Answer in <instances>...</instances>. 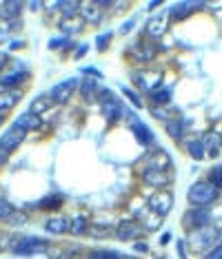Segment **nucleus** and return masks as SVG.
I'll return each mask as SVG.
<instances>
[{
    "instance_id": "obj_1",
    "label": "nucleus",
    "mask_w": 222,
    "mask_h": 259,
    "mask_svg": "<svg viewBox=\"0 0 222 259\" xmlns=\"http://www.w3.org/2000/svg\"><path fill=\"white\" fill-rule=\"evenodd\" d=\"M218 197H220V191L207 180H198L196 184H191L189 191H187L189 204L191 206H202V208H209L211 204H215Z\"/></svg>"
},
{
    "instance_id": "obj_2",
    "label": "nucleus",
    "mask_w": 222,
    "mask_h": 259,
    "mask_svg": "<svg viewBox=\"0 0 222 259\" xmlns=\"http://www.w3.org/2000/svg\"><path fill=\"white\" fill-rule=\"evenodd\" d=\"M51 248V241L45 237H33V235H20L16 237L11 252L18 257H33V255H43Z\"/></svg>"
},
{
    "instance_id": "obj_3",
    "label": "nucleus",
    "mask_w": 222,
    "mask_h": 259,
    "mask_svg": "<svg viewBox=\"0 0 222 259\" xmlns=\"http://www.w3.org/2000/svg\"><path fill=\"white\" fill-rule=\"evenodd\" d=\"M98 107H100V113L104 120H107V124H116L122 117V113H125V107H122L120 98H116V93L104 89V87H102L100 96H98Z\"/></svg>"
},
{
    "instance_id": "obj_4",
    "label": "nucleus",
    "mask_w": 222,
    "mask_h": 259,
    "mask_svg": "<svg viewBox=\"0 0 222 259\" xmlns=\"http://www.w3.org/2000/svg\"><path fill=\"white\" fill-rule=\"evenodd\" d=\"M211 208H202V206H191L189 210H184L182 220H180V224H182V228L187 233H196V231H202V228L211 226Z\"/></svg>"
},
{
    "instance_id": "obj_5",
    "label": "nucleus",
    "mask_w": 222,
    "mask_h": 259,
    "mask_svg": "<svg viewBox=\"0 0 222 259\" xmlns=\"http://www.w3.org/2000/svg\"><path fill=\"white\" fill-rule=\"evenodd\" d=\"M222 239V233L218 231V228H213V226H207V228H202V231H196V233H189L187 235V244L191 246L194 250L198 252H204V250H211L215 244Z\"/></svg>"
},
{
    "instance_id": "obj_6",
    "label": "nucleus",
    "mask_w": 222,
    "mask_h": 259,
    "mask_svg": "<svg viewBox=\"0 0 222 259\" xmlns=\"http://www.w3.org/2000/svg\"><path fill=\"white\" fill-rule=\"evenodd\" d=\"M140 180L156 191H167L173 184V173L171 168H140Z\"/></svg>"
},
{
    "instance_id": "obj_7",
    "label": "nucleus",
    "mask_w": 222,
    "mask_h": 259,
    "mask_svg": "<svg viewBox=\"0 0 222 259\" xmlns=\"http://www.w3.org/2000/svg\"><path fill=\"white\" fill-rule=\"evenodd\" d=\"M131 82L138 87L140 91H144L149 96L154 89H158V87L162 84V71H151V69H140V71L133 73L131 71Z\"/></svg>"
},
{
    "instance_id": "obj_8",
    "label": "nucleus",
    "mask_w": 222,
    "mask_h": 259,
    "mask_svg": "<svg viewBox=\"0 0 222 259\" xmlns=\"http://www.w3.org/2000/svg\"><path fill=\"white\" fill-rule=\"evenodd\" d=\"M144 233L147 231H144L142 224L138 220H122V222H118V226L114 228V237L118 241H138Z\"/></svg>"
},
{
    "instance_id": "obj_9",
    "label": "nucleus",
    "mask_w": 222,
    "mask_h": 259,
    "mask_svg": "<svg viewBox=\"0 0 222 259\" xmlns=\"http://www.w3.org/2000/svg\"><path fill=\"white\" fill-rule=\"evenodd\" d=\"M173 204H176V199H173L171 191H156V193H151V195L147 197V206L160 217H167L169 213H171Z\"/></svg>"
},
{
    "instance_id": "obj_10",
    "label": "nucleus",
    "mask_w": 222,
    "mask_h": 259,
    "mask_svg": "<svg viewBox=\"0 0 222 259\" xmlns=\"http://www.w3.org/2000/svg\"><path fill=\"white\" fill-rule=\"evenodd\" d=\"M204 7H207L204 3H191V0H182V3L171 5V7H169L165 14H167L169 22H182L184 18L194 16L196 11H200V9H204Z\"/></svg>"
},
{
    "instance_id": "obj_11",
    "label": "nucleus",
    "mask_w": 222,
    "mask_h": 259,
    "mask_svg": "<svg viewBox=\"0 0 222 259\" xmlns=\"http://www.w3.org/2000/svg\"><path fill=\"white\" fill-rule=\"evenodd\" d=\"M169 25H171V22H169L167 14H156V16H151V18L147 20V25H144V38L158 45V40H160L162 36H167Z\"/></svg>"
},
{
    "instance_id": "obj_12",
    "label": "nucleus",
    "mask_w": 222,
    "mask_h": 259,
    "mask_svg": "<svg viewBox=\"0 0 222 259\" xmlns=\"http://www.w3.org/2000/svg\"><path fill=\"white\" fill-rule=\"evenodd\" d=\"M129 51H131V58L136 62L140 64H149L151 60H156V56H158V51H160V47H158L156 42H151V40L147 38H142V40H138L133 47H129Z\"/></svg>"
},
{
    "instance_id": "obj_13",
    "label": "nucleus",
    "mask_w": 222,
    "mask_h": 259,
    "mask_svg": "<svg viewBox=\"0 0 222 259\" xmlns=\"http://www.w3.org/2000/svg\"><path fill=\"white\" fill-rule=\"evenodd\" d=\"M25 138L27 135L18 131L16 126H9V128H5L3 133H0V153H5V155H11L18 146L25 142Z\"/></svg>"
},
{
    "instance_id": "obj_14",
    "label": "nucleus",
    "mask_w": 222,
    "mask_h": 259,
    "mask_svg": "<svg viewBox=\"0 0 222 259\" xmlns=\"http://www.w3.org/2000/svg\"><path fill=\"white\" fill-rule=\"evenodd\" d=\"M78 87H80L78 80H76V78H69V80H65V82H58L54 89L49 91V96H51V100H54V104L62 107V104L69 102V98L73 96V91L78 89Z\"/></svg>"
},
{
    "instance_id": "obj_15",
    "label": "nucleus",
    "mask_w": 222,
    "mask_h": 259,
    "mask_svg": "<svg viewBox=\"0 0 222 259\" xmlns=\"http://www.w3.org/2000/svg\"><path fill=\"white\" fill-rule=\"evenodd\" d=\"M129 128H131V133H133V138H136V142L140 146H154L156 144V135L154 131L144 124L140 117L136 115H131V120H129Z\"/></svg>"
},
{
    "instance_id": "obj_16",
    "label": "nucleus",
    "mask_w": 222,
    "mask_h": 259,
    "mask_svg": "<svg viewBox=\"0 0 222 259\" xmlns=\"http://www.w3.org/2000/svg\"><path fill=\"white\" fill-rule=\"evenodd\" d=\"M11 126H16L18 131H22L25 135H29L31 131H38L40 126H43V120H40V115L31 113V111H22L20 115H16V120L11 122Z\"/></svg>"
},
{
    "instance_id": "obj_17",
    "label": "nucleus",
    "mask_w": 222,
    "mask_h": 259,
    "mask_svg": "<svg viewBox=\"0 0 222 259\" xmlns=\"http://www.w3.org/2000/svg\"><path fill=\"white\" fill-rule=\"evenodd\" d=\"M80 18L85 20V25H100L104 20V11L96 5V0H85V3H80Z\"/></svg>"
},
{
    "instance_id": "obj_18",
    "label": "nucleus",
    "mask_w": 222,
    "mask_h": 259,
    "mask_svg": "<svg viewBox=\"0 0 222 259\" xmlns=\"http://www.w3.org/2000/svg\"><path fill=\"white\" fill-rule=\"evenodd\" d=\"M27 78H29V71L25 67L16 69V71H5V73H0V87L3 89H18Z\"/></svg>"
},
{
    "instance_id": "obj_19",
    "label": "nucleus",
    "mask_w": 222,
    "mask_h": 259,
    "mask_svg": "<svg viewBox=\"0 0 222 259\" xmlns=\"http://www.w3.org/2000/svg\"><path fill=\"white\" fill-rule=\"evenodd\" d=\"M22 100V91L18 89H0V115H7Z\"/></svg>"
},
{
    "instance_id": "obj_20",
    "label": "nucleus",
    "mask_w": 222,
    "mask_h": 259,
    "mask_svg": "<svg viewBox=\"0 0 222 259\" xmlns=\"http://www.w3.org/2000/svg\"><path fill=\"white\" fill-rule=\"evenodd\" d=\"M71 228V217L67 215H54L45 222V231L51 235H67Z\"/></svg>"
},
{
    "instance_id": "obj_21",
    "label": "nucleus",
    "mask_w": 222,
    "mask_h": 259,
    "mask_svg": "<svg viewBox=\"0 0 222 259\" xmlns=\"http://www.w3.org/2000/svg\"><path fill=\"white\" fill-rule=\"evenodd\" d=\"M136 220L142 224V228L147 233H151V231H158V228L162 226V222H165V217H160L158 213H154L151 208H144V210H140V213L136 215Z\"/></svg>"
},
{
    "instance_id": "obj_22",
    "label": "nucleus",
    "mask_w": 222,
    "mask_h": 259,
    "mask_svg": "<svg viewBox=\"0 0 222 259\" xmlns=\"http://www.w3.org/2000/svg\"><path fill=\"white\" fill-rule=\"evenodd\" d=\"M204 151H207L209 157H218L222 151V133L220 131H207L202 138Z\"/></svg>"
},
{
    "instance_id": "obj_23",
    "label": "nucleus",
    "mask_w": 222,
    "mask_h": 259,
    "mask_svg": "<svg viewBox=\"0 0 222 259\" xmlns=\"http://www.w3.org/2000/svg\"><path fill=\"white\" fill-rule=\"evenodd\" d=\"M187 128H189V122L184 120V117H173V120H169L165 122V133L169 135V138H173V140H184V133H187Z\"/></svg>"
},
{
    "instance_id": "obj_24",
    "label": "nucleus",
    "mask_w": 222,
    "mask_h": 259,
    "mask_svg": "<svg viewBox=\"0 0 222 259\" xmlns=\"http://www.w3.org/2000/svg\"><path fill=\"white\" fill-rule=\"evenodd\" d=\"M22 7H25V5L18 3V0H9V3H3V5H0V20H5V22L20 20Z\"/></svg>"
},
{
    "instance_id": "obj_25",
    "label": "nucleus",
    "mask_w": 222,
    "mask_h": 259,
    "mask_svg": "<svg viewBox=\"0 0 222 259\" xmlns=\"http://www.w3.org/2000/svg\"><path fill=\"white\" fill-rule=\"evenodd\" d=\"M58 29L62 31V36L71 38V36H76V33H80L85 29V20L80 18V16H73V18H62V20H58Z\"/></svg>"
},
{
    "instance_id": "obj_26",
    "label": "nucleus",
    "mask_w": 222,
    "mask_h": 259,
    "mask_svg": "<svg viewBox=\"0 0 222 259\" xmlns=\"http://www.w3.org/2000/svg\"><path fill=\"white\" fill-rule=\"evenodd\" d=\"M144 160H147V164H144L147 168H171V155L165 153L162 149H156L151 155L144 157Z\"/></svg>"
},
{
    "instance_id": "obj_27",
    "label": "nucleus",
    "mask_w": 222,
    "mask_h": 259,
    "mask_svg": "<svg viewBox=\"0 0 222 259\" xmlns=\"http://www.w3.org/2000/svg\"><path fill=\"white\" fill-rule=\"evenodd\" d=\"M102 87H98V82L93 78H83L80 80V96H83L87 102H93V100H98L100 96Z\"/></svg>"
},
{
    "instance_id": "obj_28",
    "label": "nucleus",
    "mask_w": 222,
    "mask_h": 259,
    "mask_svg": "<svg viewBox=\"0 0 222 259\" xmlns=\"http://www.w3.org/2000/svg\"><path fill=\"white\" fill-rule=\"evenodd\" d=\"M184 151L191 155V160H196V162H204V157H207V151H204V144H202V140H187L184 142Z\"/></svg>"
},
{
    "instance_id": "obj_29",
    "label": "nucleus",
    "mask_w": 222,
    "mask_h": 259,
    "mask_svg": "<svg viewBox=\"0 0 222 259\" xmlns=\"http://www.w3.org/2000/svg\"><path fill=\"white\" fill-rule=\"evenodd\" d=\"M149 102L154 104V107H167V104L171 102V89L160 84L158 89H154L149 93Z\"/></svg>"
},
{
    "instance_id": "obj_30",
    "label": "nucleus",
    "mask_w": 222,
    "mask_h": 259,
    "mask_svg": "<svg viewBox=\"0 0 222 259\" xmlns=\"http://www.w3.org/2000/svg\"><path fill=\"white\" fill-rule=\"evenodd\" d=\"M149 111L156 120L162 122V124L169 120H173V117H178V109L173 107V104H167V107H149Z\"/></svg>"
},
{
    "instance_id": "obj_31",
    "label": "nucleus",
    "mask_w": 222,
    "mask_h": 259,
    "mask_svg": "<svg viewBox=\"0 0 222 259\" xmlns=\"http://www.w3.org/2000/svg\"><path fill=\"white\" fill-rule=\"evenodd\" d=\"M89 220H87L85 215H76L71 217V228H69V233L73 235V237H83V235H89Z\"/></svg>"
},
{
    "instance_id": "obj_32",
    "label": "nucleus",
    "mask_w": 222,
    "mask_h": 259,
    "mask_svg": "<svg viewBox=\"0 0 222 259\" xmlns=\"http://www.w3.org/2000/svg\"><path fill=\"white\" fill-rule=\"evenodd\" d=\"M51 104H54L51 96H49V93H47V96L43 93V96H38V98L31 100V104H29V111H31V113H36V115H40V113H45V111H49Z\"/></svg>"
},
{
    "instance_id": "obj_33",
    "label": "nucleus",
    "mask_w": 222,
    "mask_h": 259,
    "mask_svg": "<svg viewBox=\"0 0 222 259\" xmlns=\"http://www.w3.org/2000/svg\"><path fill=\"white\" fill-rule=\"evenodd\" d=\"M58 11H60V18H73L80 14V3L76 0H62L58 3Z\"/></svg>"
},
{
    "instance_id": "obj_34",
    "label": "nucleus",
    "mask_w": 222,
    "mask_h": 259,
    "mask_svg": "<svg viewBox=\"0 0 222 259\" xmlns=\"http://www.w3.org/2000/svg\"><path fill=\"white\" fill-rule=\"evenodd\" d=\"M62 202H65V195H60V193H54V195H47L45 199H40L38 206L45 210H56L58 206H62Z\"/></svg>"
},
{
    "instance_id": "obj_35",
    "label": "nucleus",
    "mask_w": 222,
    "mask_h": 259,
    "mask_svg": "<svg viewBox=\"0 0 222 259\" xmlns=\"http://www.w3.org/2000/svg\"><path fill=\"white\" fill-rule=\"evenodd\" d=\"M51 248L60 252V255L54 257V259H73V257L80 255V248H83V246H73L71 244V246H51Z\"/></svg>"
},
{
    "instance_id": "obj_36",
    "label": "nucleus",
    "mask_w": 222,
    "mask_h": 259,
    "mask_svg": "<svg viewBox=\"0 0 222 259\" xmlns=\"http://www.w3.org/2000/svg\"><path fill=\"white\" fill-rule=\"evenodd\" d=\"M49 49H65V51H69V49H76V45L67 36H58L54 40H49Z\"/></svg>"
},
{
    "instance_id": "obj_37",
    "label": "nucleus",
    "mask_w": 222,
    "mask_h": 259,
    "mask_svg": "<svg viewBox=\"0 0 222 259\" xmlns=\"http://www.w3.org/2000/svg\"><path fill=\"white\" fill-rule=\"evenodd\" d=\"M120 252L118 250H107V248H93L89 255H87V259H116Z\"/></svg>"
},
{
    "instance_id": "obj_38",
    "label": "nucleus",
    "mask_w": 222,
    "mask_h": 259,
    "mask_svg": "<svg viewBox=\"0 0 222 259\" xmlns=\"http://www.w3.org/2000/svg\"><path fill=\"white\" fill-rule=\"evenodd\" d=\"M207 182H211V184L222 193V166H220V164H218V166H213L207 173Z\"/></svg>"
},
{
    "instance_id": "obj_39",
    "label": "nucleus",
    "mask_w": 222,
    "mask_h": 259,
    "mask_svg": "<svg viewBox=\"0 0 222 259\" xmlns=\"http://www.w3.org/2000/svg\"><path fill=\"white\" fill-rule=\"evenodd\" d=\"M16 215V208L11 206L7 199H0V222H9Z\"/></svg>"
},
{
    "instance_id": "obj_40",
    "label": "nucleus",
    "mask_w": 222,
    "mask_h": 259,
    "mask_svg": "<svg viewBox=\"0 0 222 259\" xmlns=\"http://www.w3.org/2000/svg\"><path fill=\"white\" fill-rule=\"evenodd\" d=\"M89 235L93 239H107V237H114V231L109 226H93L89 228Z\"/></svg>"
},
{
    "instance_id": "obj_41",
    "label": "nucleus",
    "mask_w": 222,
    "mask_h": 259,
    "mask_svg": "<svg viewBox=\"0 0 222 259\" xmlns=\"http://www.w3.org/2000/svg\"><path fill=\"white\" fill-rule=\"evenodd\" d=\"M122 93H125V98L129 100V102H131L136 109H142V107H144V104H142V98H140L133 89H129V87H122Z\"/></svg>"
},
{
    "instance_id": "obj_42",
    "label": "nucleus",
    "mask_w": 222,
    "mask_h": 259,
    "mask_svg": "<svg viewBox=\"0 0 222 259\" xmlns=\"http://www.w3.org/2000/svg\"><path fill=\"white\" fill-rule=\"evenodd\" d=\"M111 40H114V33H111V31H107V33H100V36L96 38V49H98V51H104V49H107V47H109Z\"/></svg>"
},
{
    "instance_id": "obj_43",
    "label": "nucleus",
    "mask_w": 222,
    "mask_h": 259,
    "mask_svg": "<svg viewBox=\"0 0 222 259\" xmlns=\"http://www.w3.org/2000/svg\"><path fill=\"white\" fill-rule=\"evenodd\" d=\"M202 259H222V239H220L218 244H215V246H213V248L209 250V252H204Z\"/></svg>"
},
{
    "instance_id": "obj_44",
    "label": "nucleus",
    "mask_w": 222,
    "mask_h": 259,
    "mask_svg": "<svg viewBox=\"0 0 222 259\" xmlns=\"http://www.w3.org/2000/svg\"><path fill=\"white\" fill-rule=\"evenodd\" d=\"M80 71H83L85 75H89V78H102V73L98 71L96 67H85V69H80Z\"/></svg>"
},
{
    "instance_id": "obj_45",
    "label": "nucleus",
    "mask_w": 222,
    "mask_h": 259,
    "mask_svg": "<svg viewBox=\"0 0 222 259\" xmlns=\"http://www.w3.org/2000/svg\"><path fill=\"white\" fill-rule=\"evenodd\" d=\"M187 241L184 239H178V257L180 259H189V255H187Z\"/></svg>"
},
{
    "instance_id": "obj_46",
    "label": "nucleus",
    "mask_w": 222,
    "mask_h": 259,
    "mask_svg": "<svg viewBox=\"0 0 222 259\" xmlns=\"http://www.w3.org/2000/svg\"><path fill=\"white\" fill-rule=\"evenodd\" d=\"M133 250L140 252V255H144V252H149V246L144 244V241H133Z\"/></svg>"
},
{
    "instance_id": "obj_47",
    "label": "nucleus",
    "mask_w": 222,
    "mask_h": 259,
    "mask_svg": "<svg viewBox=\"0 0 222 259\" xmlns=\"http://www.w3.org/2000/svg\"><path fill=\"white\" fill-rule=\"evenodd\" d=\"M87 51H89V47H87V45L76 47V54H73V58H76V60H80V58H85V56H87Z\"/></svg>"
},
{
    "instance_id": "obj_48",
    "label": "nucleus",
    "mask_w": 222,
    "mask_h": 259,
    "mask_svg": "<svg viewBox=\"0 0 222 259\" xmlns=\"http://www.w3.org/2000/svg\"><path fill=\"white\" fill-rule=\"evenodd\" d=\"M133 27H136V18H129V20L125 22V25H122V29H120V31H122V33H129Z\"/></svg>"
},
{
    "instance_id": "obj_49",
    "label": "nucleus",
    "mask_w": 222,
    "mask_h": 259,
    "mask_svg": "<svg viewBox=\"0 0 222 259\" xmlns=\"http://www.w3.org/2000/svg\"><path fill=\"white\" fill-rule=\"evenodd\" d=\"M9 62V54H5V51H0V71L5 69V64Z\"/></svg>"
},
{
    "instance_id": "obj_50",
    "label": "nucleus",
    "mask_w": 222,
    "mask_h": 259,
    "mask_svg": "<svg viewBox=\"0 0 222 259\" xmlns=\"http://www.w3.org/2000/svg\"><path fill=\"white\" fill-rule=\"evenodd\" d=\"M171 239H173V235H171V233H165V235H162V237H160V244L165 246V244H169V241H171Z\"/></svg>"
},
{
    "instance_id": "obj_51",
    "label": "nucleus",
    "mask_w": 222,
    "mask_h": 259,
    "mask_svg": "<svg viewBox=\"0 0 222 259\" xmlns=\"http://www.w3.org/2000/svg\"><path fill=\"white\" fill-rule=\"evenodd\" d=\"M162 7V0H156V3H149V11H154V9H160Z\"/></svg>"
},
{
    "instance_id": "obj_52",
    "label": "nucleus",
    "mask_w": 222,
    "mask_h": 259,
    "mask_svg": "<svg viewBox=\"0 0 222 259\" xmlns=\"http://www.w3.org/2000/svg\"><path fill=\"white\" fill-rule=\"evenodd\" d=\"M7 157H9V155H5V153H0V166H3V164H5V160H7Z\"/></svg>"
},
{
    "instance_id": "obj_53",
    "label": "nucleus",
    "mask_w": 222,
    "mask_h": 259,
    "mask_svg": "<svg viewBox=\"0 0 222 259\" xmlns=\"http://www.w3.org/2000/svg\"><path fill=\"white\" fill-rule=\"evenodd\" d=\"M116 259H133V257H127V255H122V252H120V255L116 257Z\"/></svg>"
},
{
    "instance_id": "obj_54",
    "label": "nucleus",
    "mask_w": 222,
    "mask_h": 259,
    "mask_svg": "<svg viewBox=\"0 0 222 259\" xmlns=\"http://www.w3.org/2000/svg\"><path fill=\"white\" fill-rule=\"evenodd\" d=\"M3 122H5V115H0V124H3Z\"/></svg>"
},
{
    "instance_id": "obj_55",
    "label": "nucleus",
    "mask_w": 222,
    "mask_h": 259,
    "mask_svg": "<svg viewBox=\"0 0 222 259\" xmlns=\"http://www.w3.org/2000/svg\"><path fill=\"white\" fill-rule=\"evenodd\" d=\"M158 259H165V257H158Z\"/></svg>"
}]
</instances>
